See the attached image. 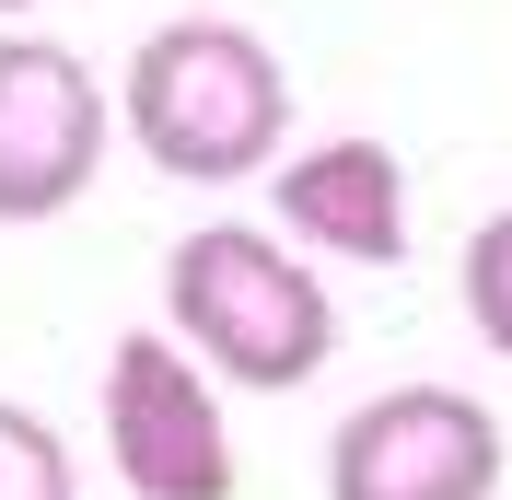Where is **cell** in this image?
<instances>
[{
  "label": "cell",
  "instance_id": "6da1fadb",
  "mask_svg": "<svg viewBox=\"0 0 512 500\" xmlns=\"http://www.w3.org/2000/svg\"><path fill=\"white\" fill-rule=\"evenodd\" d=\"M117 117H128V140L152 152V175L233 187V175H280L291 82H280V59H268V35H256V24L187 12V24H152L140 47H128Z\"/></svg>",
  "mask_w": 512,
  "mask_h": 500
},
{
  "label": "cell",
  "instance_id": "7a4b0ae2",
  "mask_svg": "<svg viewBox=\"0 0 512 500\" xmlns=\"http://www.w3.org/2000/svg\"><path fill=\"white\" fill-rule=\"evenodd\" d=\"M163 314H175V338H187L222 384H256V396L315 384L326 349H338L326 280L291 268V245L256 233V221H198L187 245L163 256Z\"/></svg>",
  "mask_w": 512,
  "mask_h": 500
},
{
  "label": "cell",
  "instance_id": "3957f363",
  "mask_svg": "<svg viewBox=\"0 0 512 500\" xmlns=\"http://www.w3.org/2000/svg\"><path fill=\"white\" fill-rule=\"evenodd\" d=\"M501 419L454 384H384L326 442V500H489Z\"/></svg>",
  "mask_w": 512,
  "mask_h": 500
},
{
  "label": "cell",
  "instance_id": "277c9868",
  "mask_svg": "<svg viewBox=\"0 0 512 500\" xmlns=\"http://www.w3.org/2000/svg\"><path fill=\"white\" fill-rule=\"evenodd\" d=\"M105 454H117L128 500H233V442L222 396L175 338H117L105 349Z\"/></svg>",
  "mask_w": 512,
  "mask_h": 500
},
{
  "label": "cell",
  "instance_id": "5b68a950",
  "mask_svg": "<svg viewBox=\"0 0 512 500\" xmlns=\"http://www.w3.org/2000/svg\"><path fill=\"white\" fill-rule=\"evenodd\" d=\"M105 175V82L59 35H0V221H59Z\"/></svg>",
  "mask_w": 512,
  "mask_h": 500
},
{
  "label": "cell",
  "instance_id": "8992f818",
  "mask_svg": "<svg viewBox=\"0 0 512 500\" xmlns=\"http://www.w3.org/2000/svg\"><path fill=\"white\" fill-rule=\"evenodd\" d=\"M268 198H280L291 245H326L350 268H396L408 256V163L384 140H315V152H291L268 175Z\"/></svg>",
  "mask_w": 512,
  "mask_h": 500
},
{
  "label": "cell",
  "instance_id": "52a82bcc",
  "mask_svg": "<svg viewBox=\"0 0 512 500\" xmlns=\"http://www.w3.org/2000/svg\"><path fill=\"white\" fill-rule=\"evenodd\" d=\"M0 500H70V454L35 407L0 396Z\"/></svg>",
  "mask_w": 512,
  "mask_h": 500
},
{
  "label": "cell",
  "instance_id": "ba28073f",
  "mask_svg": "<svg viewBox=\"0 0 512 500\" xmlns=\"http://www.w3.org/2000/svg\"><path fill=\"white\" fill-rule=\"evenodd\" d=\"M466 314H478V338L512 361V210H489L466 233Z\"/></svg>",
  "mask_w": 512,
  "mask_h": 500
},
{
  "label": "cell",
  "instance_id": "9c48e42d",
  "mask_svg": "<svg viewBox=\"0 0 512 500\" xmlns=\"http://www.w3.org/2000/svg\"><path fill=\"white\" fill-rule=\"evenodd\" d=\"M0 12H24V0H0Z\"/></svg>",
  "mask_w": 512,
  "mask_h": 500
}]
</instances>
